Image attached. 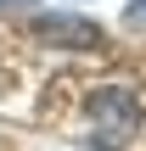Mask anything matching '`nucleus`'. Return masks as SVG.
Instances as JSON below:
<instances>
[{"label": "nucleus", "instance_id": "f257e3e1", "mask_svg": "<svg viewBox=\"0 0 146 151\" xmlns=\"http://www.w3.org/2000/svg\"><path fill=\"white\" fill-rule=\"evenodd\" d=\"M90 123H96V140H101L107 151H124L129 134L141 129V101H135V90L101 84V90L90 95Z\"/></svg>", "mask_w": 146, "mask_h": 151}, {"label": "nucleus", "instance_id": "f03ea898", "mask_svg": "<svg viewBox=\"0 0 146 151\" xmlns=\"http://www.w3.org/2000/svg\"><path fill=\"white\" fill-rule=\"evenodd\" d=\"M28 34L45 39V45H62V50H96L101 45V28L90 17H73V11H39L28 22Z\"/></svg>", "mask_w": 146, "mask_h": 151}, {"label": "nucleus", "instance_id": "7ed1b4c3", "mask_svg": "<svg viewBox=\"0 0 146 151\" xmlns=\"http://www.w3.org/2000/svg\"><path fill=\"white\" fill-rule=\"evenodd\" d=\"M124 22H129V28L141 34V28H146V0H129V11H124Z\"/></svg>", "mask_w": 146, "mask_h": 151}, {"label": "nucleus", "instance_id": "20e7f679", "mask_svg": "<svg viewBox=\"0 0 146 151\" xmlns=\"http://www.w3.org/2000/svg\"><path fill=\"white\" fill-rule=\"evenodd\" d=\"M0 6H11V0H0Z\"/></svg>", "mask_w": 146, "mask_h": 151}]
</instances>
